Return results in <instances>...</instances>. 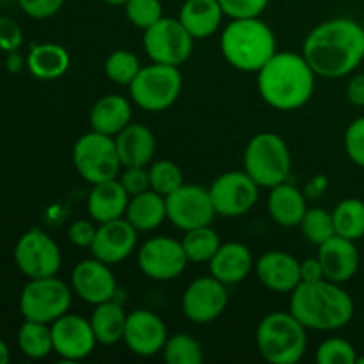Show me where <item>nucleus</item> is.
Masks as SVG:
<instances>
[{
    "instance_id": "nucleus-33",
    "label": "nucleus",
    "mask_w": 364,
    "mask_h": 364,
    "mask_svg": "<svg viewBox=\"0 0 364 364\" xmlns=\"http://www.w3.org/2000/svg\"><path fill=\"white\" fill-rule=\"evenodd\" d=\"M181 245H183L188 262L210 263L213 255L219 251L220 238L217 231L212 230V224H210V226H201L185 231Z\"/></svg>"
},
{
    "instance_id": "nucleus-16",
    "label": "nucleus",
    "mask_w": 364,
    "mask_h": 364,
    "mask_svg": "<svg viewBox=\"0 0 364 364\" xmlns=\"http://www.w3.org/2000/svg\"><path fill=\"white\" fill-rule=\"evenodd\" d=\"M50 327H52L53 352L66 363L84 361L92 354L98 343L91 327V320L80 315L66 313L50 323Z\"/></svg>"
},
{
    "instance_id": "nucleus-3",
    "label": "nucleus",
    "mask_w": 364,
    "mask_h": 364,
    "mask_svg": "<svg viewBox=\"0 0 364 364\" xmlns=\"http://www.w3.org/2000/svg\"><path fill=\"white\" fill-rule=\"evenodd\" d=\"M290 313L306 329L331 333L350 323L354 301L341 284L329 279L301 283L291 291Z\"/></svg>"
},
{
    "instance_id": "nucleus-24",
    "label": "nucleus",
    "mask_w": 364,
    "mask_h": 364,
    "mask_svg": "<svg viewBox=\"0 0 364 364\" xmlns=\"http://www.w3.org/2000/svg\"><path fill=\"white\" fill-rule=\"evenodd\" d=\"M128 201H130V196L117 178L95 183L87 198L89 215L98 224L121 219L127 213Z\"/></svg>"
},
{
    "instance_id": "nucleus-6",
    "label": "nucleus",
    "mask_w": 364,
    "mask_h": 364,
    "mask_svg": "<svg viewBox=\"0 0 364 364\" xmlns=\"http://www.w3.org/2000/svg\"><path fill=\"white\" fill-rule=\"evenodd\" d=\"M245 173L259 185L272 188L288 181L291 171V155L288 144L274 132L256 134L244 151Z\"/></svg>"
},
{
    "instance_id": "nucleus-1",
    "label": "nucleus",
    "mask_w": 364,
    "mask_h": 364,
    "mask_svg": "<svg viewBox=\"0 0 364 364\" xmlns=\"http://www.w3.org/2000/svg\"><path fill=\"white\" fill-rule=\"evenodd\" d=\"M302 55L316 77H347L364 60L363 25L350 18L322 21L304 39Z\"/></svg>"
},
{
    "instance_id": "nucleus-44",
    "label": "nucleus",
    "mask_w": 364,
    "mask_h": 364,
    "mask_svg": "<svg viewBox=\"0 0 364 364\" xmlns=\"http://www.w3.org/2000/svg\"><path fill=\"white\" fill-rule=\"evenodd\" d=\"M23 43V32L16 20L9 16H0V50L6 53L20 50Z\"/></svg>"
},
{
    "instance_id": "nucleus-29",
    "label": "nucleus",
    "mask_w": 364,
    "mask_h": 364,
    "mask_svg": "<svg viewBox=\"0 0 364 364\" xmlns=\"http://www.w3.org/2000/svg\"><path fill=\"white\" fill-rule=\"evenodd\" d=\"M124 217L141 233L156 230L167 219L166 196L159 194L151 188L142 194L132 196Z\"/></svg>"
},
{
    "instance_id": "nucleus-27",
    "label": "nucleus",
    "mask_w": 364,
    "mask_h": 364,
    "mask_svg": "<svg viewBox=\"0 0 364 364\" xmlns=\"http://www.w3.org/2000/svg\"><path fill=\"white\" fill-rule=\"evenodd\" d=\"M27 70L39 80H55L66 75L71 66V57L63 45L39 43L31 46L27 53Z\"/></svg>"
},
{
    "instance_id": "nucleus-43",
    "label": "nucleus",
    "mask_w": 364,
    "mask_h": 364,
    "mask_svg": "<svg viewBox=\"0 0 364 364\" xmlns=\"http://www.w3.org/2000/svg\"><path fill=\"white\" fill-rule=\"evenodd\" d=\"M119 181L130 198L149 191V173L146 167H124Z\"/></svg>"
},
{
    "instance_id": "nucleus-22",
    "label": "nucleus",
    "mask_w": 364,
    "mask_h": 364,
    "mask_svg": "<svg viewBox=\"0 0 364 364\" xmlns=\"http://www.w3.org/2000/svg\"><path fill=\"white\" fill-rule=\"evenodd\" d=\"M255 269L252 252L247 245L240 242H228L220 244L219 251L210 259V272L215 279L224 283L226 287L238 284L247 279L249 274Z\"/></svg>"
},
{
    "instance_id": "nucleus-4",
    "label": "nucleus",
    "mask_w": 364,
    "mask_h": 364,
    "mask_svg": "<svg viewBox=\"0 0 364 364\" xmlns=\"http://www.w3.org/2000/svg\"><path fill=\"white\" fill-rule=\"evenodd\" d=\"M220 52L235 70L258 73L277 52L272 28L259 18L231 20L220 36Z\"/></svg>"
},
{
    "instance_id": "nucleus-48",
    "label": "nucleus",
    "mask_w": 364,
    "mask_h": 364,
    "mask_svg": "<svg viewBox=\"0 0 364 364\" xmlns=\"http://www.w3.org/2000/svg\"><path fill=\"white\" fill-rule=\"evenodd\" d=\"M6 66H7V71H11V73H18V71H21L25 66H27V59H23V55H21L18 50H14V52L7 53Z\"/></svg>"
},
{
    "instance_id": "nucleus-41",
    "label": "nucleus",
    "mask_w": 364,
    "mask_h": 364,
    "mask_svg": "<svg viewBox=\"0 0 364 364\" xmlns=\"http://www.w3.org/2000/svg\"><path fill=\"white\" fill-rule=\"evenodd\" d=\"M219 2L226 16H230L231 20H242V18L262 16L270 0H219Z\"/></svg>"
},
{
    "instance_id": "nucleus-26",
    "label": "nucleus",
    "mask_w": 364,
    "mask_h": 364,
    "mask_svg": "<svg viewBox=\"0 0 364 364\" xmlns=\"http://www.w3.org/2000/svg\"><path fill=\"white\" fill-rule=\"evenodd\" d=\"M226 16L219 0H185L178 20L194 39H205L215 34Z\"/></svg>"
},
{
    "instance_id": "nucleus-38",
    "label": "nucleus",
    "mask_w": 364,
    "mask_h": 364,
    "mask_svg": "<svg viewBox=\"0 0 364 364\" xmlns=\"http://www.w3.org/2000/svg\"><path fill=\"white\" fill-rule=\"evenodd\" d=\"M315 358L318 364H355L358 352L350 341L334 336L318 345Z\"/></svg>"
},
{
    "instance_id": "nucleus-25",
    "label": "nucleus",
    "mask_w": 364,
    "mask_h": 364,
    "mask_svg": "<svg viewBox=\"0 0 364 364\" xmlns=\"http://www.w3.org/2000/svg\"><path fill=\"white\" fill-rule=\"evenodd\" d=\"M91 130L116 137L121 130L132 123V105L124 96H102L89 112Z\"/></svg>"
},
{
    "instance_id": "nucleus-10",
    "label": "nucleus",
    "mask_w": 364,
    "mask_h": 364,
    "mask_svg": "<svg viewBox=\"0 0 364 364\" xmlns=\"http://www.w3.org/2000/svg\"><path fill=\"white\" fill-rule=\"evenodd\" d=\"M14 263L28 279L57 276L63 265V255L57 242L43 230H28L14 245Z\"/></svg>"
},
{
    "instance_id": "nucleus-14",
    "label": "nucleus",
    "mask_w": 364,
    "mask_h": 364,
    "mask_svg": "<svg viewBox=\"0 0 364 364\" xmlns=\"http://www.w3.org/2000/svg\"><path fill=\"white\" fill-rule=\"evenodd\" d=\"M137 263L146 277L155 281H173L185 272L188 258L181 240L153 237L142 244Z\"/></svg>"
},
{
    "instance_id": "nucleus-15",
    "label": "nucleus",
    "mask_w": 364,
    "mask_h": 364,
    "mask_svg": "<svg viewBox=\"0 0 364 364\" xmlns=\"http://www.w3.org/2000/svg\"><path fill=\"white\" fill-rule=\"evenodd\" d=\"M228 287L213 276H203L192 281L181 297V309L191 322L205 326L219 318L228 308Z\"/></svg>"
},
{
    "instance_id": "nucleus-11",
    "label": "nucleus",
    "mask_w": 364,
    "mask_h": 364,
    "mask_svg": "<svg viewBox=\"0 0 364 364\" xmlns=\"http://www.w3.org/2000/svg\"><path fill=\"white\" fill-rule=\"evenodd\" d=\"M142 45L151 63L181 66L191 57L194 38L178 18L162 16L146 28Z\"/></svg>"
},
{
    "instance_id": "nucleus-37",
    "label": "nucleus",
    "mask_w": 364,
    "mask_h": 364,
    "mask_svg": "<svg viewBox=\"0 0 364 364\" xmlns=\"http://www.w3.org/2000/svg\"><path fill=\"white\" fill-rule=\"evenodd\" d=\"M149 188L162 196H169L176 188H180L183 181V173L180 167L171 160H156L148 167Z\"/></svg>"
},
{
    "instance_id": "nucleus-35",
    "label": "nucleus",
    "mask_w": 364,
    "mask_h": 364,
    "mask_svg": "<svg viewBox=\"0 0 364 364\" xmlns=\"http://www.w3.org/2000/svg\"><path fill=\"white\" fill-rule=\"evenodd\" d=\"M141 63L134 52L128 50H116L105 60V75L109 80L117 85H130L134 78L141 71Z\"/></svg>"
},
{
    "instance_id": "nucleus-17",
    "label": "nucleus",
    "mask_w": 364,
    "mask_h": 364,
    "mask_svg": "<svg viewBox=\"0 0 364 364\" xmlns=\"http://www.w3.org/2000/svg\"><path fill=\"white\" fill-rule=\"evenodd\" d=\"M71 290L87 304L112 301L117 294V281L112 269L100 259L78 262L71 272Z\"/></svg>"
},
{
    "instance_id": "nucleus-19",
    "label": "nucleus",
    "mask_w": 364,
    "mask_h": 364,
    "mask_svg": "<svg viewBox=\"0 0 364 364\" xmlns=\"http://www.w3.org/2000/svg\"><path fill=\"white\" fill-rule=\"evenodd\" d=\"M137 233L139 231L127 220V217L109 220V223L98 224L95 240L91 245L92 258L107 263V265H116L124 262L137 247Z\"/></svg>"
},
{
    "instance_id": "nucleus-50",
    "label": "nucleus",
    "mask_w": 364,
    "mask_h": 364,
    "mask_svg": "<svg viewBox=\"0 0 364 364\" xmlns=\"http://www.w3.org/2000/svg\"><path fill=\"white\" fill-rule=\"evenodd\" d=\"M103 2L110 4V6H124V4H127L128 0H103Z\"/></svg>"
},
{
    "instance_id": "nucleus-13",
    "label": "nucleus",
    "mask_w": 364,
    "mask_h": 364,
    "mask_svg": "<svg viewBox=\"0 0 364 364\" xmlns=\"http://www.w3.org/2000/svg\"><path fill=\"white\" fill-rule=\"evenodd\" d=\"M166 205L167 219L181 231L210 226L213 217L217 215L210 191L199 185L183 183L180 188L166 196Z\"/></svg>"
},
{
    "instance_id": "nucleus-18",
    "label": "nucleus",
    "mask_w": 364,
    "mask_h": 364,
    "mask_svg": "<svg viewBox=\"0 0 364 364\" xmlns=\"http://www.w3.org/2000/svg\"><path fill=\"white\" fill-rule=\"evenodd\" d=\"M167 338V327L159 315L148 309H135L128 313L123 341L135 355L151 358L160 354Z\"/></svg>"
},
{
    "instance_id": "nucleus-23",
    "label": "nucleus",
    "mask_w": 364,
    "mask_h": 364,
    "mask_svg": "<svg viewBox=\"0 0 364 364\" xmlns=\"http://www.w3.org/2000/svg\"><path fill=\"white\" fill-rule=\"evenodd\" d=\"M114 139H116L117 153H119L123 167H146L153 162L156 139L148 127L130 123Z\"/></svg>"
},
{
    "instance_id": "nucleus-40",
    "label": "nucleus",
    "mask_w": 364,
    "mask_h": 364,
    "mask_svg": "<svg viewBox=\"0 0 364 364\" xmlns=\"http://www.w3.org/2000/svg\"><path fill=\"white\" fill-rule=\"evenodd\" d=\"M345 151L355 166L364 169V116L348 124L345 132Z\"/></svg>"
},
{
    "instance_id": "nucleus-8",
    "label": "nucleus",
    "mask_w": 364,
    "mask_h": 364,
    "mask_svg": "<svg viewBox=\"0 0 364 364\" xmlns=\"http://www.w3.org/2000/svg\"><path fill=\"white\" fill-rule=\"evenodd\" d=\"M73 164L78 174L91 185L114 180L123 167L116 139L95 130L84 134L75 142Z\"/></svg>"
},
{
    "instance_id": "nucleus-12",
    "label": "nucleus",
    "mask_w": 364,
    "mask_h": 364,
    "mask_svg": "<svg viewBox=\"0 0 364 364\" xmlns=\"http://www.w3.org/2000/svg\"><path fill=\"white\" fill-rule=\"evenodd\" d=\"M208 191L217 215L242 217L255 208L259 185L245 171H228L213 180Z\"/></svg>"
},
{
    "instance_id": "nucleus-30",
    "label": "nucleus",
    "mask_w": 364,
    "mask_h": 364,
    "mask_svg": "<svg viewBox=\"0 0 364 364\" xmlns=\"http://www.w3.org/2000/svg\"><path fill=\"white\" fill-rule=\"evenodd\" d=\"M127 311L119 302L107 301L95 306L91 315V327L95 331L96 341L102 345H116L123 340L127 327Z\"/></svg>"
},
{
    "instance_id": "nucleus-2",
    "label": "nucleus",
    "mask_w": 364,
    "mask_h": 364,
    "mask_svg": "<svg viewBox=\"0 0 364 364\" xmlns=\"http://www.w3.org/2000/svg\"><path fill=\"white\" fill-rule=\"evenodd\" d=\"M315 71L295 52H276L258 71V91L267 105L291 112L311 100L315 92Z\"/></svg>"
},
{
    "instance_id": "nucleus-39",
    "label": "nucleus",
    "mask_w": 364,
    "mask_h": 364,
    "mask_svg": "<svg viewBox=\"0 0 364 364\" xmlns=\"http://www.w3.org/2000/svg\"><path fill=\"white\" fill-rule=\"evenodd\" d=\"M124 14L134 27L146 31L164 16L160 0H128L124 4Z\"/></svg>"
},
{
    "instance_id": "nucleus-42",
    "label": "nucleus",
    "mask_w": 364,
    "mask_h": 364,
    "mask_svg": "<svg viewBox=\"0 0 364 364\" xmlns=\"http://www.w3.org/2000/svg\"><path fill=\"white\" fill-rule=\"evenodd\" d=\"M64 2L66 0H18L20 9L34 20H46V18L55 16L63 9Z\"/></svg>"
},
{
    "instance_id": "nucleus-47",
    "label": "nucleus",
    "mask_w": 364,
    "mask_h": 364,
    "mask_svg": "<svg viewBox=\"0 0 364 364\" xmlns=\"http://www.w3.org/2000/svg\"><path fill=\"white\" fill-rule=\"evenodd\" d=\"M347 100L355 107H364V73H358L348 80Z\"/></svg>"
},
{
    "instance_id": "nucleus-28",
    "label": "nucleus",
    "mask_w": 364,
    "mask_h": 364,
    "mask_svg": "<svg viewBox=\"0 0 364 364\" xmlns=\"http://www.w3.org/2000/svg\"><path fill=\"white\" fill-rule=\"evenodd\" d=\"M306 212H308L306 198L295 185L284 181L270 188L269 213L276 224L283 228L301 226Z\"/></svg>"
},
{
    "instance_id": "nucleus-52",
    "label": "nucleus",
    "mask_w": 364,
    "mask_h": 364,
    "mask_svg": "<svg viewBox=\"0 0 364 364\" xmlns=\"http://www.w3.org/2000/svg\"><path fill=\"white\" fill-rule=\"evenodd\" d=\"M361 25H363V28H364V16H363V21H361Z\"/></svg>"
},
{
    "instance_id": "nucleus-49",
    "label": "nucleus",
    "mask_w": 364,
    "mask_h": 364,
    "mask_svg": "<svg viewBox=\"0 0 364 364\" xmlns=\"http://www.w3.org/2000/svg\"><path fill=\"white\" fill-rule=\"evenodd\" d=\"M9 359H11L9 347H7L6 341L0 338V364H7V363H9Z\"/></svg>"
},
{
    "instance_id": "nucleus-21",
    "label": "nucleus",
    "mask_w": 364,
    "mask_h": 364,
    "mask_svg": "<svg viewBox=\"0 0 364 364\" xmlns=\"http://www.w3.org/2000/svg\"><path fill=\"white\" fill-rule=\"evenodd\" d=\"M316 258L322 263L326 279L338 284L350 281L358 274L359 262H361L355 242L340 237V235H334L333 238L318 245Z\"/></svg>"
},
{
    "instance_id": "nucleus-9",
    "label": "nucleus",
    "mask_w": 364,
    "mask_h": 364,
    "mask_svg": "<svg viewBox=\"0 0 364 364\" xmlns=\"http://www.w3.org/2000/svg\"><path fill=\"white\" fill-rule=\"evenodd\" d=\"M73 290L63 279L39 277L31 279L20 295V313L25 320L52 323L70 311Z\"/></svg>"
},
{
    "instance_id": "nucleus-7",
    "label": "nucleus",
    "mask_w": 364,
    "mask_h": 364,
    "mask_svg": "<svg viewBox=\"0 0 364 364\" xmlns=\"http://www.w3.org/2000/svg\"><path fill=\"white\" fill-rule=\"evenodd\" d=\"M130 96L146 112H162L169 109L183 89L180 66L151 63L142 66L130 85Z\"/></svg>"
},
{
    "instance_id": "nucleus-45",
    "label": "nucleus",
    "mask_w": 364,
    "mask_h": 364,
    "mask_svg": "<svg viewBox=\"0 0 364 364\" xmlns=\"http://www.w3.org/2000/svg\"><path fill=\"white\" fill-rule=\"evenodd\" d=\"M96 230H98V226H96L92 219L75 220V223L70 226V230H68V238H70V242L75 245V247L91 249Z\"/></svg>"
},
{
    "instance_id": "nucleus-36",
    "label": "nucleus",
    "mask_w": 364,
    "mask_h": 364,
    "mask_svg": "<svg viewBox=\"0 0 364 364\" xmlns=\"http://www.w3.org/2000/svg\"><path fill=\"white\" fill-rule=\"evenodd\" d=\"M301 231L309 244L322 245L336 235L333 213L326 212L323 208H308L301 220Z\"/></svg>"
},
{
    "instance_id": "nucleus-20",
    "label": "nucleus",
    "mask_w": 364,
    "mask_h": 364,
    "mask_svg": "<svg viewBox=\"0 0 364 364\" xmlns=\"http://www.w3.org/2000/svg\"><path fill=\"white\" fill-rule=\"evenodd\" d=\"M259 283L276 294H291L301 279V262L284 251H269L255 265Z\"/></svg>"
},
{
    "instance_id": "nucleus-5",
    "label": "nucleus",
    "mask_w": 364,
    "mask_h": 364,
    "mask_svg": "<svg viewBox=\"0 0 364 364\" xmlns=\"http://www.w3.org/2000/svg\"><path fill=\"white\" fill-rule=\"evenodd\" d=\"M306 327L290 311L269 313L256 329V345L270 364H295L308 347Z\"/></svg>"
},
{
    "instance_id": "nucleus-32",
    "label": "nucleus",
    "mask_w": 364,
    "mask_h": 364,
    "mask_svg": "<svg viewBox=\"0 0 364 364\" xmlns=\"http://www.w3.org/2000/svg\"><path fill=\"white\" fill-rule=\"evenodd\" d=\"M333 220L336 235L348 238V240H359L364 237V201L355 198L343 199L333 210Z\"/></svg>"
},
{
    "instance_id": "nucleus-34",
    "label": "nucleus",
    "mask_w": 364,
    "mask_h": 364,
    "mask_svg": "<svg viewBox=\"0 0 364 364\" xmlns=\"http://www.w3.org/2000/svg\"><path fill=\"white\" fill-rule=\"evenodd\" d=\"M162 358L167 364H201L205 354L201 343L194 336L178 333L167 338L162 348Z\"/></svg>"
},
{
    "instance_id": "nucleus-31",
    "label": "nucleus",
    "mask_w": 364,
    "mask_h": 364,
    "mask_svg": "<svg viewBox=\"0 0 364 364\" xmlns=\"http://www.w3.org/2000/svg\"><path fill=\"white\" fill-rule=\"evenodd\" d=\"M18 347L21 354L31 359H45L53 352L52 327L50 323L25 320L18 331Z\"/></svg>"
},
{
    "instance_id": "nucleus-46",
    "label": "nucleus",
    "mask_w": 364,
    "mask_h": 364,
    "mask_svg": "<svg viewBox=\"0 0 364 364\" xmlns=\"http://www.w3.org/2000/svg\"><path fill=\"white\" fill-rule=\"evenodd\" d=\"M301 279L302 283H315V281L326 279L322 263L318 258H308L301 262Z\"/></svg>"
},
{
    "instance_id": "nucleus-51",
    "label": "nucleus",
    "mask_w": 364,
    "mask_h": 364,
    "mask_svg": "<svg viewBox=\"0 0 364 364\" xmlns=\"http://www.w3.org/2000/svg\"><path fill=\"white\" fill-rule=\"evenodd\" d=\"M355 364H364V355H361V358H358V361H355Z\"/></svg>"
}]
</instances>
